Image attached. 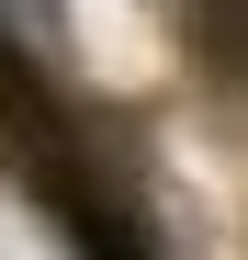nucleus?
I'll return each mask as SVG.
<instances>
[{
  "label": "nucleus",
  "mask_w": 248,
  "mask_h": 260,
  "mask_svg": "<svg viewBox=\"0 0 248 260\" xmlns=\"http://www.w3.org/2000/svg\"><path fill=\"white\" fill-rule=\"evenodd\" d=\"M34 192L57 204V226H68L79 260H158V249H147V215L113 204L102 181H79V158H34Z\"/></svg>",
  "instance_id": "obj_1"
},
{
  "label": "nucleus",
  "mask_w": 248,
  "mask_h": 260,
  "mask_svg": "<svg viewBox=\"0 0 248 260\" xmlns=\"http://www.w3.org/2000/svg\"><path fill=\"white\" fill-rule=\"evenodd\" d=\"M0 124L23 136V158H68V113H57V91L34 79V57L0 34Z\"/></svg>",
  "instance_id": "obj_2"
},
{
  "label": "nucleus",
  "mask_w": 248,
  "mask_h": 260,
  "mask_svg": "<svg viewBox=\"0 0 248 260\" xmlns=\"http://www.w3.org/2000/svg\"><path fill=\"white\" fill-rule=\"evenodd\" d=\"M215 12H226L215 34H226V46H237V68H248V0H215Z\"/></svg>",
  "instance_id": "obj_3"
}]
</instances>
